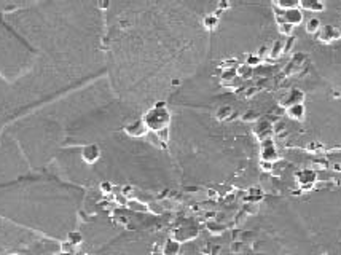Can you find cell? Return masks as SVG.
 <instances>
[{"instance_id":"cell-1","label":"cell","mask_w":341,"mask_h":255,"mask_svg":"<svg viewBox=\"0 0 341 255\" xmlns=\"http://www.w3.org/2000/svg\"><path fill=\"white\" fill-rule=\"evenodd\" d=\"M105 0H34L0 16V126L105 66Z\"/></svg>"},{"instance_id":"cell-2","label":"cell","mask_w":341,"mask_h":255,"mask_svg":"<svg viewBox=\"0 0 341 255\" xmlns=\"http://www.w3.org/2000/svg\"><path fill=\"white\" fill-rule=\"evenodd\" d=\"M220 0H105V61L129 99L191 72L218 23Z\"/></svg>"},{"instance_id":"cell-3","label":"cell","mask_w":341,"mask_h":255,"mask_svg":"<svg viewBox=\"0 0 341 255\" xmlns=\"http://www.w3.org/2000/svg\"><path fill=\"white\" fill-rule=\"evenodd\" d=\"M83 188L46 174L0 185V217L53 241L77 233Z\"/></svg>"},{"instance_id":"cell-4","label":"cell","mask_w":341,"mask_h":255,"mask_svg":"<svg viewBox=\"0 0 341 255\" xmlns=\"http://www.w3.org/2000/svg\"><path fill=\"white\" fill-rule=\"evenodd\" d=\"M142 118H144L148 129L158 132L170 126V118H172V115H170V112L166 107L165 102H156L144 113Z\"/></svg>"},{"instance_id":"cell-5","label":"cell","mask_w":341,"mask_h":255,"mask_svg":"<svg viewBox=\"0 0 341 255\" xmlns=\"http://www.w3.org/2000/svg\"><path fill=\"white\" fill-rule=\"evenodd\" d=\"M278 160V148L274 145V140L271 137H266L261 140V161L274 163Z\"/></svg>"},{"instance_id":"cell-6","label":"cell","mask_w":341,"mask_h":255,"mask_svg":"<svg viewBox=\"0 0 341 255\" xmlns=\"http://www.w3.org/2000/svg\"><path fill=\"white\" fill-rule=\"evenodd\" d=\"M340 35H341L340 31L332 24L321 26V29L317 31V39L319 42H322V43H332V42L340 39Z\"/></svg>"},{"instance_id":"cell-7","label":"cell","mask_w":341,"mask_h":255,"mask_svg":"<svg viewBox=\"0 0 341 255\" xmlns=\"http://www.w3.org/2000/svg\"><path fill=\"white\" fill-rule=\"evenodd\" d=\"M281 19H279V23L281 21H284V23H289V24H292L294 27L295 26H300L303 23V11L298 8V6H295V8H287V10H284L281 13Z\"/></svg>"},{"instance_id":"cell-8","label":"cell","mask_w":341,"mask_h":255,"mask_svg":"<svg viewBox=\"0 0 341 255\" xmlns=\"http://www.w3.org/2000/svg\"><path fill=\"white\" fill-rule=\"evenodd\" d=\"M304 101V93L301 89H298V88H294V89H290L289 93H286L282 97H281V101L279 104L282 105V107H290V105H294V104H300Z\"/></svg>"},{"instance_id":"cell-9","label":"cell","mask_w":341,"mask_h":255,"mask_svg":"<svg viewBox=\"0 0 341 255\" xmlns=\"http://www.w3.org/2000/svg\"><path fill=\"white\" fill-rule=\"evenodd\" d=\"M274 132V125L271 122H268V120H260L255 123L254 128V134L257 136L260 140H263L266 137H271V134Z\"/></svg>"},{"instance_id":"cell-10","label":"cell","mask_w":341,"mask_h":255,"mask_svg":"<svg viewBox=\"0 0 341 255\" xmlns=\"http://www.w3.org/2000/svg\"><path fill=\"white\" fill-rule=\"evenodd\" d=\"M304 61H306V56H304V54H301V53L295 54L294 58L290 59V62H289V66H287V69H286V74H287V75L298 74V72L301 70Z\"/></svg>"},{"instance_id":"cell-11","label":"cell","mask_w":341,"mask_h":255,"mask_svg":"<svg viewBox=\"0 0 341 255\" xmlns=\"http://www.w3.org/2000/svg\"><path fill=\"white\" fill-rule=\"evenodd\" d=\"M31 2H34V0H0V16L6 11L15 10V8H18V6H23V5L31 3Z\"/></svg>"},{"instance_id":"cell-12","label":"cell","mask_w":341,"mask_h":255,"mask_svg":"<svg viewBox=\"0 0 341 255\" xmlns=\"http://www.w3.org/2000/svg\"><path fill=\"white\" fill-rule=\"evenodd\" d=\"M287 115H289V118L297 120V122H301V120H304V115H306V109H304V104L300 102V104L290 105V107H287Z\"/></svg>"},{"instance_id":"cell-13","label":"cell","mask_w":341,"mask_h":255,"mask_svg":"<svg viewBox=\"0 0 341 255\" xmlns=\"http://www.w3.org/2000/svg\"><path fill=\"white\" fill-rule=\"evenodd\" d=\"M300 6L301 10H306V11H324L325 5L321 2V0H300Z\"/></svg>"},{"instance_id":"cell-14","label":"cell","mask_w":341,"mask_h":255,"mask_svg":"<svg viewBox=\"0 0 341 255\" xmlns=\"http://www.w3.org/2000/svg\"><path fill=\"white\" fill-rule=\"evenodd\" d=\"M297 179H298V182H300L301 187H311L312 183L316 182V174L312 171H308V169H304V171H301L297 175Z\"/></svg>"},{"instance_id":"cell-15","label":"cell","mask_w":341,"mask_h":255,"mask_svg":"<svg viewBox=\"0 0 341 255\" xmlns=\"http://www.w3.org/2000/svg\"><path fill=\"white\" fill-rule=\"evenodd\" d=\"M282 53H284V40H276L271 45V48H268V56L271 59H278Z\"/></svg>"},{"instance_id":"cell-16","label":"cell","mask_w":341,"mask_h":255,"mask_svg":"<svg viewBox=\"0 0 341 255\" xmlns=\"http://www.w3.org/2000/svg\"><path fill=\"white\" fill-rule=\"evenodd\" d=\"M321 19L319 18H311V19H308V23H306V26H304V29H306V32L308 34H317V31L321 29Z\"/></svg>"},{"instance_id":"cell-17","label":"cell","mask_w":341,"mask_h":255,"mask_svg":"<svg viewBox=\"0 0 341 255\" xmlns=\"http://www.w3.org/2000/svg\"><path fill=\"white\" fill-rule=\"evenodd\" d=\"M278 8L281 10H287V8H295V6L300 5V0H274Z\"/></svg>"},{"instance_id":"cell-18","label":"cell","mask_w":341,"mask_h":255,"mask_svg":"<svg viewBox=\"0 0 341 255\" xmlns=\"http://www.w3.org/2000/svg\"><path fill=\"white\" fill-rule=\"evenodd\" d=\"M278 31H279L282 35H286V37H289V35H292V32H294V26L289 24V23H284V21H281V23L278 24Z\"/></svg>"},{"instance_id":"cell-19","label":"cell","mask_w":341,"mask_h":255,"mask_svg":"<svg viewBox=\"0 0 341 255\" xmlns=\"http://www.w3.org/2000/svg\"><path fill=\"white\" fill-rule=\"evenodd\" d=\"M243 120L244 122H255V120H258V115L255 110H247V112H244Z\"/></svg>"},{"instance_id":"cell-20","label":"cell","mask_w":341,"mask_h":255,"mask_svg":"<svg viewBox=\"0 0 341 255\" xmlns=\"http://www.w3.org/2000/svg\"><path fill=\"white\" fill-rule=\"evenodd\" d=\"M260 61H261V58H260L258 54H252V56H249V58H247L246 64H247V66L254 67V66H258V64H260Z\"/></svg>"},{"instance_id":"cell-21","label":"cell","mask_w":341,"mask_h":255,"mask_svg":"<svg viewBox=\"0 0 341 255\" xmlns=\"http://www.w3.org/2000/svg\"><path fill=\"white\" fill-rule=\"evenodd\" d=\"M294 43H295V37H292V35H289L287 40L284 42V53H289L290 49L294 48Z\"/></svg>"},{"instance_id":"cell-22","label":"cell","mask_w":341,"mask_h":255,"mask_svg":"<svg viewBox=\"0 0 341 255\" xmlns=\"http://www.w3.org/2000/svg\"><path fill=\"white\" fill-rule=\"evenodd\" d=\"M340 40H341V35H340Z\"/></svg>"},{"instance_id":"cell-23","label":"cell","mask_w":341,"mask_h":255,"mask_svg":"<svg viewBox=\"0 0 341 255\" xmlns=\"http://www.w3.org/2000/svg\"><path fill=\"white\" fill-rule=\"evenodd\" d=\"M0 129H2V126H0Z\"/></svg>"}]
</instances>
